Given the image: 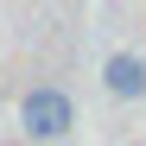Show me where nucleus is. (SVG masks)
Listing matches in <instances>:
<instances>
[{
    "instance_id": "f257e3e1",
    "label": "nucleus",
    "mask_w": 146,
    "mask_h": 146,
    "mask_svg": "<svg viewBox=\"0 0 146 146\" xmlns=\"http://www.w3.org/2000/svg\"><path fill=\"white\" fill-rule=\"evenodd\" d=\"M76 127V102H70V89L57 83H32L19 95V133L26 140H64Z\"/></svg>"
},
{
    "instance_id": "f03ea898",
    "label": "nucleus",
    "mask_w": 146,
    "mask_h": 146,
    "mask_svg": "<svg viewBox=\"0 0 146 146\" xmlns=\"http://www.w3.org/2000/svg\"><path fill=\"white\" fill-rule=\"evenodd\" d=\"M102 89L114 102H140L146 95V57L140 51H108L102 57Z\"/></svg>"
}]
</instances>
